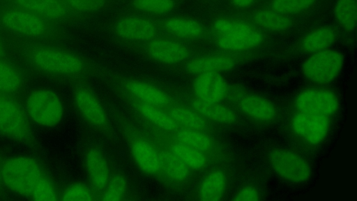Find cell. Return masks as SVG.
<instances>
[{"label": "cell", "mask_w": 357, "mask_h": 201, "mask_svg": "<svg viewBox=\"0 0 357 201\" xmlns=\"http://www.w3.org/2000/svg\"><path fill=\"white\" fill-rule=\"evenodd\" d=\"M167 113L179 125L185 128L204 131L206 128V124L195 110H192L183 107H172L167 110Z\"/></svg>", "instance_id": "cell-28"}, {"label": "cell", "mask_w": 357, "mask_h": 201, "mask_svg": "<svg viewBox=\"0 0 357 201\" xmlns=\"http://www.w3.org/2000/svg\"><path fill=\"white\" fill-rule=\"evenodd\" d=\"M161 170L170 178L183 181L189 174V168L171 151L160 154Z\"/></svg>", "instance_id": "cell-30"}, {"label": "cell", "mask_w": 357, "mask_h": 201, "mask_svg": "<svg viewBox=\"0 0 357 201\" xmlns=\"http://www.w3.org/2000/svg\"><path fill=\"white\" fill-rule=\"evenodd\" d=\"M25 111L29 119L45 128L59 125L64 112L59 96L50 89H36L30 93L26 100Z\"/></svg>", "instance_id": "cell-4"}, {"label": "cell", "mask_w": 357, "mask_h": 201, "mask_svg": "<svg viewBox=\"0 0 357 201\" xmlns=\"http://www.w3.org/2000/svg\"><path fill=\"white\" fill-rule=\"evenodd\" d=\"M191 105L194 110L208 119L220 123H231L235 120L234 113L218 103H207L195 98Z\"/></svg>", "instance_id": "cell-26"}, {"label": "cell", "mask_w": 357, "mask_h": 201, "mask_svg": "<svg viewBox=\"0 0 357 201\" xmlns=\"http://www.w3.org/2000/svg\"><path fill=\"white\" fill-rule=\"evenodd\" d=\"M130 151L135 163L144 172L153 174L162 171L160 154L148 141L135 140Z\"/></svg>", "instance_id": "cell-16"}, {"label": "cell", "mask_w": 357, "mask_h": 201, "mask_svg": "<svg viewBox=\"0 0 357 201\" xmlns=\"http://www.w3.org/2000/svg\"><path fill=\"white\" fill-rule=\"evenodd\" d=\"M194 90L197 98L207 103H218L225 96L226 83L218 73H206L197 75Z\"/></svg>", "instance_id": "cell-13"}, {"label": "cell", "mask_w": 357, "mask_h": 201, "mask_svg": "<svg viewBox=\"0 0 357 201\" xmlns=\"http://www.w3.org/2000/svg\"><path fill=\"white\" fill-rule=\"evenodd\" d=\"M24 84L21 73L0 58V92L9 95L18 92Z\"/></svg>", "instance_id": "cell-27"}, {"label": "cell", "mask_w": 357, "mask_h": 201, "mask_svg": "<svg viewBox=\"0 0 357 201\" xmlns=\"http://www.w3.org/2000/svg\"><path fill=\"white\" fill-rule=\"evenodd\" d=\"M75 105L83 119L92 126L107 131V114L95 95L84 87L76 89L73 94Z\"/></svg>", "instance_id": "cell-8"}, {"label": "cell", "mask_w": 357, "mask_h": 201, "mask_svg": "<svg viewBox=\"0 0 357 201\" xmlns=\"http://www.w3.org/2000/svg\"><path fill=\"white\" fill-rule=\"evenodd\" d=\"M356 0H337L333 13L338 24L344 29L351 31L356 28Z\"/></svg>", "instance_id": "cell-29"}, {"label": "cell", "mask_w": 357, "mask_h": 201, "mask_svg": "<svg viewBox=\"0 0 357 201\" xmlns=\"http://www.w3.org/2000/svg\"><path fill=\"white\" fill-rule=\"evenodd\" d=\"M226 178L220 170L210 172L202 181L199 191V200L203 201H216L220 200L225 190Z\"/></svg>", "instance_id": "cell-25"}, {"label": "cell", "mask_w": 357, "mask_h": 201, "mask_svg": "<svg viewBox=\"0 0 357 201\" xmlns=\"http://www.w3.org/2000/svg\"><path fill=\"white\" fill-rule=\"evenodd\" d=\"M0 135L22 144L35 143L25 110L9 94L2 92H0Z\"/></svg>", "instance_id": "cell-3"}, {"label": "cell", "mask_w": 357, "mask_h": 201, "mask_svg": "<svg viewBox=\"0 0 357 201\" xmlns=\"http://www.w3.org/2000/svg\"><path fill=\"white\" fill-rule=\"evenodd\" d=\"M337 38L336 30L329 26L317 28L308 33L301 42V50L307 53H314L328 49Z\"/></svg>", "instance_id": "cell-19"}, {"label": "cell", "mask_w": 357, "mask_h": 201, "mask_svg": "<svg viewBox=\"0 0 357 201\" xmlns=\"http://www.w3.org/2000/svg\"><path fill=\"white\" fill-rule=\"evenodd\" d=\"M30 199L36 201H55L58 200V194L54 184L47 175L39 182Z\"/></svg>", "instance_id": "cell-37"}, {"label": "cell", "mask_w": 357, "mask_h": 201, "mask_svg": "<svg viewBox=\"0 0 357 201\" xmlns=\"http://www.w3.org/2000/svg\"><path fill=\"white\" fill-rule=\"evenodd\" d=\"M170 151L178 157L189 168L199 170L203 168L206 159L203 152L181 142L172 144Z\"/></svg>", "instance_id": "cell-31"}, {"label": "cell", "mask_w": 357, "mask_h": 201, "mask_svg": "<svg viewBox=\"0 0 357 201\" xmlns=\"http://www.w3.org/2000/svg\"><path fill=\"white\" fill-rule=\"evenodd\" d=\"M1 182V165H0V184Z\"/></svg>", "instance_id": "cell-43"}, {"label": "cell", "mask_w": 357, "mask_h": 201, "mask_svg": "<svg viewBox=\"0 0 357 201\" xmlns=\"http://www.w3.org/2000/svg\"><path fill=\"white\" fill-rule=\"evenodd\" d=\"M4 56V47L3 42L0 38V58H3Z\"/></svg>", "instance_id": "cell-42"}, {"label": "cell", "mask_w": 357, "mask_h": 201, "mask_svg": "<svg viewBox=\"0 0 357 201\" xmlns=\"http://www.w3.org/2000/svg\"><path fill=\"white\" fill-rule=\"evenodd\" d=\"M344 56L337 50L326 49L313 53L302 66V72L310 81L318 84L331 82L340 74Z\"/></svg>", "instance_id": "cell-5"}, {"label": "cell", "mask_w": 357, "mask_h": 201, "mask_svg": "<svg viewBox=\"0 0 357 201\" xmlns=\"http://www.w3.org/2000/svg\"><path fill=\"white\" fill-rule=\"evenodd\" d=\"M134 107L147 121L159 128L168 131H175L178 124L167 113L156 106L143 103L135 99L132 103Z\"/></svg>", "instance_id": "cell-22"}, {"label": "cell", "mask_w": 357, "mask_h": 201, "mask_svg": "<svg viewBox=\"0 0 357 201\" xmlns=\"http://www.w3.org/2000/svg\"><path fill=\"white\" fill-rule=\"evenodd\" d=\"M0 21L7 30L25 36L40 37L48 31L44 18L20 8L6 10L1 13Z\"/></svg>", "instance_id": "cell-7"}, {"label": "cell", "mask_w": 357, "mask_h": 201, "mask_svg": "<svg viewBox=\"0 0 357 201\" xmlns=\"http://www.w3.org/2000/svg\"><path fill=\"white\" fill-rule=\"evenodd\" d=\"M328 120L323 115L301 112L292 119L294 131L311 144L321 142L328 133Z\"/></svg>", "instance_id": "cell-11"}, {"label": "cell", "mask_w": 357, "mask_h": 201, "mask_svg": "<svg viewBox=\"0 0 357 201\" xmlns=\"http://www.w3.org/2000/svg\"><path fill=\"white\" fill-rule=\"evenodd\" d=\"M127 91L136 99L158 107L169 105L172 100L160 89L137 80H129L125 84Z\"/></svg>", "instance_id": "cell-18"}, {"label": "cell", "mask_w": 357, "mask_h": 201, "mask_svg": "<svg viewBox=\"0 0 357 201\" xmlns=\"http://www.w3.org/2000/svg\"><path fill=\"white\" fill-rule=\"evenodd\" d=\"M256 0H230L231 3L238 8H245L252 5Z\"/></svg>", "instance_id": "cell-41"}, {"label": "cell", "mask_w": 357, "mask_h": 201, "mask_svg": "<svg viewBox=\"0 0 357 201\" xmlns=\"http://www.w3.org/2000/svg\"><path fill=\"white\" fill-rule=\"evenodd\" d=\"M67 6L79 12H94L101 10L107 0H63Z\"/></svg>", "instance_id": "cell-39"}, {"label": "cell", "mask_w": 357, "mask_h": 201, "mask_svg": "<svg viewBox=\"0 0 357 201\" xmlns=\"http://www.w3.org/2000/svg\"><path fill=\"white\" fill-rule=\"evenodd\" d=\"M252 20L258 27L272 31H284L293 26V22L287 15L273 10H257L252 15Z\"/></svg>", "instance_id": "cell-24"}, {"label": "cell", "mask_w": 357, "mask_h": 201, "mask_svg": "<svg viewBox=\"0 0 357 201\" xmlns=\"http://www.w3.org/2000/svg\"><path fill=\"white\" fill-rule=\"evenodd\" d=\"M296 105L303 112L328 116L335 113L338 107L337 97L326 90H307L298 95Z\"/></svg>", "instance_id": "cell-9"}, {"label": "cell", "mask_w": 357, "mask_h": 201, "mask_svg": "<svg viewBox=\"0 0 357 201\" xmlns=\"http://www.w3.org/2000/svg\"><path fill=\"white\" fill-rule=\"evenodd\" d=\"M178 142L186 144L202 152L211 147L210 138L201 131L185 128L177 132Z\"/></svg>", "instance_id": "cell-32"}, {"label": "cell", "mask_w": 357, "mask_h": 201, "mask_svg": "<svg viewBox=\"0 0 357 201\" xmlns=\"http://www.w3.org/2000/svg\"><path fill=\"white\" fill-rule=\"evenodd\" d=\"M235 65L234 59L226 54H213L193 58L185 65V70L192 75H200L206 73H219L232 68Z\"/></svg>", "instance_id": "cell-15"}, {"label": "cell", "mask_w": 357, "mask_h": 201, "mask_svg": "<svg viewBox=\"0 0 357 201\" xmlns=\"http://www.w3.org/2000/svg\"><path fill=\"white\" fill-rule=\"evenodd\" d=\"M127 183L125 177L119 173L114 174L103 189L101 200L105 201H118L126 194Z\"/></svg>", "instance_id": "cell-34"}, {"label": "cell", "mask_w": 357, "mask_h": 201, "mask_svg": "<svg viewBox=\"0 0 357 201\" xmlns=\"http://www.w3.org/2000/svg\"><path fill=\"white\" fill-rule=\"evenodd\" d=\"M214 29L222 35L231 34L236 32L244 31L252 29L250 25L227 19H217L213 23Z\"/></svg>", "instance_id": "cell-38"}, {"label": "cell", "mask_w": 357, "mask_h": 201, "mask_svg": "<svg viewBox=\"0 0 357 201\" xmlns=\"http://www.w3.org/2000/svg\"><path fill=\"white\" fill-rule=\"evenodd\" d=\"M261 41V35L252 28L244 31L220 36L218 45L224 50H241L256 47Z\"/></svg>", "instance_id": "cell-21"}, {"label": "cell", "mask_w": 357, "mask_h": 201, "mask_svg": "<svg viewBox=\"0 0 357 201\" xmlns=\"http://www.w3.org/2000/svg\"><path fill=\"white\" fill-rule=\"evenodd\" d=\"M132 5L142 12L165 14L174 8L176 2L175 0H133Z\"/></svg>", "instance_id": "cell-35"}, {"label": "cell", "mask_w": 357, "mask_h": 201, "mask_svg": "<svg viewBox=\"0 0 357 201\" xmlns=\"http://www.w3.org/2000/svg\"><path fill=\"white\" fill-rule=\"evenodd\" d=\"M116 34L130 41H149L155 38L157 27L145 17L130 15L120 18L114 25Z\"/></svg>", "instance_id": "cell-10"}, {"label": "cell", "mask_w": 357, "mask_h": 201, "mask_svg": "<svg viewBox=\"0 0 357 201\" xmlns=\"http://www.w3.org/2000/svg\"><path fill=\"white\" fill-rule=\"evenodd\" d=\"M18 8L44 19L59 20L66 17L68 6L63 0H13Z\"/></svg>", "instance_id": "cell-17"}, {"label": "cell", "mask_w": 357, "mask_h": 201, "mask_svg": "<svg viewBox=\"0 0 357 201\" xmlns=\"http://www.w3.org/2000/svg\"><path fill=\"white\" fill-rule=\"evenodd\" d=\"M259 195L257 190L252 186H245L238 191L234 200L245 201V200H258Z\"/></svg>", "instance_id": "cell-40"}, {"label": "cell", "mask_w": 357, "mask_h": 201, "mask_svg": "<svg viewBox=\"0 0 357 201\" xmlns=\"http://www.w3.org/2000/svg\"><path fill=\"white\" fill-rule=\"evenodd\" d=\"M165 29L169 33L184 38H198L204 32L202 24L198 21L185 17H173L164 22Z\"/></svg>", "instance_id": "cell-23"}, {"label": "cell", "mask_w": 357, "mask_h": 201, "mask_svg": "<svg viewBox=\"0 0 357 201\" xmlns=\"http://www.w3.org/2000/svg\"><path fill=\"white\" fill-rule=\"evenodd\" d=\"M243 112L251 118L258 121H269L274 119L276 110L267 99L256 95L245 96L241 102Z\"/></svg>", "instance_id": "cell-20"}, {"label": "cell", "mask_w": 357, "mask_h": 201, "mask_svg": "<svg viewBox=\"0 0 357 201\" xmlns=\"http://www.w3.org/2000/svg\"><path fill=\"white\" fill-rule=\"evenodd\" d=\"M93 200L91 189L86 184L77 182L68 186L63 192V201H90Z\"/></svg>", "instance_id": "cell-36"}, {"label": "cell", "mask_w": 357, "mask_h": 201, "mask_svg": "<svg viewBox=\"0 0 357 201\" xmlns=\"http://www.w3.org/2000/svg\"><path fill=\"white\" fill-rule=\"evenodd\" d=\"M146 51L153 60L166 64H176L185 61L190 50L181 43L168 38H153Z\"/></svg>", "instance_id": "cell-12"}, {"label": "cell", "mask_w": 357, "mask_h": 201, "mask_svg": "<svg viewBox=\"0 0 357 201\" xmlns=\"http://www.w3.org/2000/svg\"><path fill=\"white\" fill-rule=\"evenodd\" d=\"M84 167L91 185L97 190L104 189L109 179V170L101 151L89 148L84 156Z\"/></svg>", "instance_id": "cell-14"}, {"label": "cell", "mask_w": 357, "mask_h": 201, "mask_svg": "<svg viewBox=\"0 0 357 201\" xmlns=\"http://www.w3.org/2000/svg\"><path fill=\"white\" fill-rule=\"evenodd\" d=\"M23 54L33 68L52 75L75 76L86 69V63L79 56L58 47L33 45L24 48Z\"/></svg>", "instance_id": "cell-1"}, {"label": "cell", "mask_w": 357, "mask_h": 201, "mask_svg": "<svg viewBox=\"0 0 357 201\" xmlns=\"http://www.w3.org/2000/svg\"><path fill=\"white\" fill-rule=\"evenodd\" d=\"M317 0H271V8L282 15H295L309 10Z\"/></svg>", "instance_id": "cell-33"}, {"label": "cell", "mask_w": 357, "mask_h": 201, "mask_svg": "<svg viewBox=\"0 0 357 201\" xmlns=\"http://www.w3.org/2000/svg\"><path fill=\"white\" fill-rule=\"evenodd\" d=\"M268 160L274 172L285 180L302 183L310 177L311 168L309 163L293 151L273 149L269 154Z\"/></svg>", "instance_id": "cell-6"}, {"label": "cell", "mask_w": 357, "mask_h": 201, "mask_svg": "<svg viewBox=\"0 0 357 201\" xmlns=\"http://www.w3.org/2000/svg\"><path fill=\"white\" fill-rule=\"evenodd\" d=\"M1 182L8 189L29 198L47 175L39 162L29 156L6 158L1 165Z\"/></svg>", "instance_id": "cell-2"}]
</instances>
